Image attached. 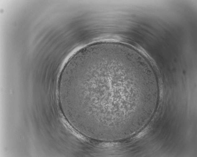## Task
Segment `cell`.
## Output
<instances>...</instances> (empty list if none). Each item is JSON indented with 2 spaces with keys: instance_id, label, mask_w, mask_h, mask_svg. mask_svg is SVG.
I'll use <instances>...</instances> for the list:
<instances>
[{
  "instance_id": "cell-1",
  "label": "cell",
  "mask_w": 197,
  "mask_h": 157,
  "mask_svg": "<svg viewBox=\"0 0 197 157\" xmlns=\"http://www.w3.org/2000/svg\"><path fill=\"white\" fill-rule=\"evenodd\" d=\"M154 80L143 56L112 41L76 52L59 77L63 107L73 126L84 135L106 141L123 139L127 118L146 111Z\"/></svg>"
}]
</instances>
